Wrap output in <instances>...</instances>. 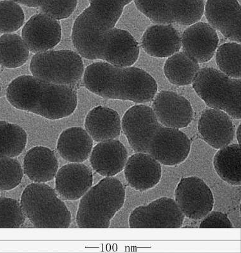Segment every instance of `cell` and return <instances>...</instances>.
<instances>
[{
    "instance_id": "obj_1",
    "label": "cell",
    "mask_w": 241,
    "mask_h": 253,
    "mask_svg": "<svg viewBox=\"0 0 241 253\" xmlns=\"http://www.w3.org/2000/svg\"><path fill=\"white\" fill-rule=\"evenodd\" d=\"M88 8L74 22L72 42L81 57L120 67L138 60V42L131 34L115 28L132 0H89Z\"/></svg>"
},
{
    "instance_id": "obj_2",
    "label": "cell",
    "mask_w": 241,
    "mask_h": 253,
    "mask_svg": "<svg viewBox=\"0 0 241 253\" xmlns=\"http://www.w3.org/2000/svg\"><path fill=\"white\" fill-rule=\"evenodd\" d=\"M84 84L90 92L103 98L139 104L152 101L158 88L155 79L143 69L103 62L86 68Z\"/></svg>"
},
{
    "instance_id": "obj_3",
    "label": "cell",
    "mask_w": 241,
    "mask_h": 253,
    "mask_svg": "<svg viewBox=\"0 0 241 253\" xmlns=\"http://www.w3.org/2000/svg\"><path fill=\"white\" fill-rule=\"evenodd\" d=\"M6 98L17 109L50 120L69 117L78 106L76 92L71 87L33 76H21L13 80L7 88Z\"/></svg>"
},
{
    "instance_id": "obj_4",
    "label": "cell",
    "mask_w": 241,
    "mask_h": 253,
    "mask_svg": "<svg viewBox=\"0 0 241 253\" xmlns=\"http://www.w3.org/2000/svg\"><path fill=\"white\" fill-rule=\"evenodd\" d=\"M125 189L118 179L105 177L91 187L80 199L76 223L81 229H106L123 207Z\"/></svg>"
},
{
    "instance_id": "obj_5",
    "label": "cell",
    "mask_w": 241,
    "mask_h": 253,
    "mask_svg": "<svg viewBox=\"0 0 241 253\" xmlns=\"http://www.w3.org/2000/svg\"><path fill=\"white\" fill-rule=\"evenodd\" d=\"M20 205L26 217L35 228L66 229L71 214L55 190L44 183H33L22 194Z\"/></svg>"
},
{
    "instance_id": "obj_6",
    "label": "cell",
    "mask_w": 241,
    "mask_h": 253,
    "mask_svg": "<svg viewBox=\"0 0 241 253\" xmlns=\"http://www.w3.org/2000/svg\"><path fill=\"white\" fill-rule=\"evenodd\" d=\"M193 87L209 107L241 119V79L230 78L213 68H204L194 79Z\"/></svg>"
},
{
    "instance_id": "obj_7",
    "label": "cell",
    "mask_w": 241,
    "mask_h": 253,
    "mask_svg": "<svg viewBox=\"0 0 241 253\" xmlns=\"http://www.w3.org/2000/svg\"><path fill=\"white\" fill-rule=\"evenodd\" d=\"M33 76L55 84H74L84 73L80 54L71 50H49L35 54L29 65Z\"/></svg>"
},
{
    "instance_id": "obj_8",
    "label": "cell",
    "mask_w": 241,
    "mask_h": 253,
    "mask_svg": "<svg viewBox=\"0 0 241 253\" xmlns=\"http://www.w3.org/2000/svg\"><path fill=\"white\" fill-rule=\"evenodd\" d=\"M137 10L154 23L191 26L201 19L203 0H134Z\"/></svg>"
},
{
    "instance_id": "obj_9",
    "label": "cell",
    "mask_w": 241,
    "mask_h": 253,
    "mask_svg": "<svg viewBox=\"0 0 241 253\" xmlns=\"http://www.w3.org/2000/svg\"><path fill=\"white\" fill-rule=\"evenodd\" d=\"M184 217L175 200L163 197L133 210L129 226L132 229H177L183 225Z\"/></svg>"
},
{
    "instance_id": "obj_10",
    "label": "cell",
    "mask_w": 241,
    "mask_h": 253,
    "mask_svg": "<svg viewBox=\"0 0 241 253\" xmlns=\"http://www.w3.org/2000/svg\"><path fill=\"white\" fill-rule=\"evenodd\" d=\"M175 201L184 216L194 220L204 218L214 205L212 191L197 177L181 178L175 191Z\"/></svg>"
},
{
    "instance_id": "obj_11",
    "label": "cell",
    "mask_w": 241,
    "mask_h": 253,
    "mask_svg": "<svg viewBox=\"0 0 241 253\" xmlns=\"http://www.w3.org/2000/svg\"><path fill=\"white\" fill-rule=\"evenodd\" d=\"M161 126L152 108L145 105L129 108L121 121L123 132L136 153H147L149 142Z\"/></svg>"
},
{
    "instance_id": "obj_12",
    "label": "cell",
    "mask_w": 241,
    "mask_h": 253,
    "mask_svg": "<svg viewBox=\"0 0 241 253\" xmlns=\"http://www.w3.org/2000/svg\"><path fill=\"white\" fill-rule=\"evenodd\" d=\"M190 150V140L184 133L162 125L149 142L147 153L160 164L172 166L185 161Z\"/></svg>"
},
{
    "instance_id": "obj_13",
    "label": "cell",
    "mask_w": 241,
    "mask_h": 253,
    "mask_svg": "<svg viewBox=\"0 0 241 253\" xmlns=\"http://www.w3.org/2000/svg\"><path fill=\"white\" fill-rule=\"evenodd\" d=\"M22 38L31 53H42L59 44L62 28L58 20L40 13L33 15L24 25Z\"/></svg>"
},
{
    "instance_id": "obj_14",
    "label": "cell",
    "mask_w": 241,
    "mask_h": 253,
    "mask_svg": "<svg viewBox=\"0 0 241 253\" xmlns=\"http://www.w3.org/2000/svg\"><path fill=\"white\" fill-rule=\"evenodd\" d=\"M152 109L159 123L167 127L181 129L193 121L190 102L174 92L162 91L158 93L153 98Z\"/></svg>"
},
{
    "instance_id": "obj_15",
    "label": "cell",
    "mask_w": 241,
    "mask_h": 253,
    "mask_svg": "<svg viewBox=\"0 0 241 253\" xmlns=\"http://www.w3.org/2000/svg\"><path fill=\"white\" fill-rule=\"evenodd\" d=\"M204 13L213 28L241 43V10L237 0H208Z\"/></svg>"
},
{
    "instance_id": "obj_16",
    "label": "cell",
    "mask_w": 241,
    "mask_h": 253,
    "mask_svg": "<svg viewBox=\"0 0 241 253\" xmlns=\"http://www.w3.org/2000/svg\"><path fill=\"white\" fill-rule=\"evenodd\" d=\"M219 38L215 29L205 22H196L184 31L181 37L184 51L198 63L211 60L217 51Z\"/></svg>"
},
{
    "instance_id": "obj_17",
    "label": "cell",
    "mask_w": 241,
    "mask_h": 253,
    "mask_svg": "<svg viewBox=\"0 0 241 253\" xmlns=\"http://www.w3.org/2000/svg\"><path fill=\"white\" fill-rule=\"evenodd\" d=\"M198 129L205 142L218 150L229 145L235 135L231 117L224 111L215 108L206 109L202 113Z\"/></svg>"
},
{
    "instance_id": "obj_18",
    "label": "cell",
    "mask_w": 241,
    "mask_h": 253,
    "mask_svg": "<svg viewBox=\"0 0 241 253\" xmlns=\"http://www.w3.org/2000/svg\"><path fill=\"white\" fill-rule=\"evenodd\" d=\"M91 169L82 163H70L61 167L55 176L56 191L64 200L74 201L82 197L93 186Z\"/></svg>"
},
{
    "instance_id": "obj_19",
    "label": "cell",
    "mask_w": 241,
    "mask_h": 253,
    "mask_svg": "<svg viewBox=\"0 0 241 253\" xmlns=\"http://www.w3.org/2000/svg\"><path fill=\"white\" fill-rule=\"evenodd\" d=\"M123 170L128 184L139 191H147L156 186L162 175L161 164L145 153H136L128 158Z\"/></svg>"
},
{
    "instance_id": "obj_20",
    "label": "cell",
    "mask_w": 241,
    "mask_h": 253,
    "mask_svg": "<svg viewBox=\"0 0 241 253\" xmlns=\"http://www.w3.org/2000/svg\"><path fill=\"white\" fill-rule=\"evenodd\" d=\"M125 146L116 139L100 142L92 150L89 160L96 173L105 177H113L125 168L128 160Z\"/></svg>"
},
{
    "instance_id": "obj_21",
    "label": "cell",
    "mask_w": 241,
    "mask_h": 253,
    "mask_svg": "<svg viewBox=\"0 0 241 253\" xmlns=\"http://www.w3.org/2000/svg\"><path fill=\"white\" fill-rule=\"evenodd\" d=\"M141 44L146 53L152 57H170L181 48V34L170 25H154L146 29Z\"/></svg>"
},
{
    "instance_id": "obj_22",
    "label": "cell",
    "mask_w": 241,
    "mask_h": 253,
    "mask_svg": "<svg viewBox=\"0 0 241 253\" xmlns=\"http://www.w3.org/2000/svg\"><path fill=\"white\" fill-rule=\"evenodd\" d=\"M85 130L96 142L115 139L120 134L121 121L116 110L98 106L85 117Z\"/></svg>"
},
{
    "instance_id": "obj_23",
    "label": "cell",
    "mask_w": 241,
    "mask_h": 253,
    "mask_svg": "<svg viewBox=\"0 0 241 253\" xmlns=\"http://www.w3.org/2000/svg\"><path fill=\"white\" fill-rule=\"evenodd\" d=\"M58 162L55 153L44 146L30 149L24 158V172L34 182L45 183L55 178Z\"/></svg>"
},
{
    "instance_id": "obj_24",
    "label": "cell",
    "mask_w": 241,
    "mask_h": 253,
    "mask_svg": "<svg viewBox=\"0 0 241 253\" xmlns=\"http://www.w3.org/2000/svg\"><path fill=\"white\" fill-rule=\"evenodd\" d=\"M93 147V140L81 127H71L63 131L57 142L61 157L71 163H82L88 159Z\"/></svg>"
},
{
    "instance_id": "obj_25",
    "label": "cell",
    "mask_w": 241,
    "mask_h": 253,
    "mask_svg": "<svg viewBox=\"0 0 241 253\" xmlns=\"http://www.w3.org/2000/svg\"><path fill=\"white\" fill-rule=\"evenodd\" d=\"M241 151L238 144L219 149L213 159L216 172L224 181L232 186L241 184Z\"/></svg>"
},
{
    "instance_id": "obj_26",
    "label": "cell",
    "mask_w": 241,
    "mask_h": 253,
    "mask_svg": "<svg viewBox=\"0 0 241 253\" xmlns=\"http://www.w3.org/2000/svg\"><path fill=\"white\" fill-rule=\"evenodd\" d=\"M200 71L197 61L185 52H177L168 58L164 66L166 78L173 85L186 86L192 84Z\"/></svg>"
},
{
    "instance_id": "obj_27",
    "label": "cell",
    "mask_w": 241,
    "mask_h": 253,
    "mask_svg": "<svg viewBox=\"0 0 241 253\" xmlns=\"http://www.w3.org/2000/svg\"><path fill=\"white\" fill-rule=\"evenodd\" d=\"M29 50L22 38L16 34L0 37V65L8 69L22 66L28 61Z\"/></svg>"
},
{
    "instance_id": "obj_28",
    "label": "cell",
    "mask_w": 241,
    "mask_h": 253,
    "mask_svg": "<svg viewBox=\"0 0 241 253\" xmlns=\"http://www.w3.org/2000/svg\"><path fill=\"white\" fill-rule=\"evenodd\" d=\"M26 131L17 124L0 121V158H14L26 148Z\"/></svg>"
},
{
    "instance_id": "obj_29",
    "label": "cell",
    "mask_w": 241,
    "mask_h": 253,
    "mask_svg": "<svg viewBox=\"0 0 241 253\" xmlns=\"http://www.w3.org/2000/svg\"><path fill=\"white\" fill-rule=\"evenodd\" d=\"M28 7L37 8L56 20L67 19L76 10L78 0H10Z\"/></svg>"
},
{
    "instance_id": "obj_30",
    "label": "cell",
    "mask_w": 241,
    "mask_h": 253,
    "mask_svg": "<svg viewBox=\"0 0 241 253\" xmlns=\"http://www.w3.org/2000/svg\"><path fill=\"white\" fill-rule=\"evenodd\" d=\"M241 46L229 42L219 47L216 54V62L220 71L230 78L241 79Z\"/></svg>"
},
{
    "instance_id": "obj_31",
    "label": "cell",
    "mask_w": 241,
    "mask_h": 253,
    "mask_svg": "<svg viewBox=\"0 0 241 253\" xmlns=\"http://www.w3.org/2000/svg\"><path fill=\"white\" fill-rule=\"evenodd\" d=\"M24 21V11L19 4L10 0L0 1V33L17 31Z\"/></svg>"
},
{
    "instance_id": "obj_32",
    "label": "cell",
    "mask_w": 241,
    "mask_h": 253,
    "mask_svg": "<svg viewBox=\"0 0 241 253\" xmlns=\"http://www.w3.org/2000/svg\"><path fill=\"white\" fill-rule=\"evenodd\" d=\"M24 170L18 160L13 158H0V191H10L21 183Z\"/></svg>"
},
{
    "instance_id": "obj_33",
    "label": "cell",
    "mask_w": 241,
    "mask_h": 253,
    "mask_svg": "<svg viewBox=\"0 0 241 253\" xmlns=\"http://www.w3.org/2000/svg\"><path fill=\"white\" fill-rule=\"evenodd\" d=\"M25 220L26 216L20 203L14 199L0 198V229H17Z\"/></svg>"
},
{
    "instance_id": "obj_34",
    "label": "cell",
    "mask_w": 241,
    "mask_h": 253,
    "mask_svg": "<svg viewBox=\"0 0 241 253\" xmlns=\"http://www.w3.org/2000/svg\"><path fill=\"white\" fill-rule=\"evenodd\" d=\"M201 229H232L233 228V223L230 221L227 216L221 212H210L207 214L201 221L200 225Z\"/></svg>"
},
{
    "instance_id": "obj_35",
    "label": "cell",
    "mask_w": 241,
    "mask_h": 253,
    "mask_svg": "<svg viewBox=\"0 0 241 253\" xmlns=\"http://www.w3.org/2000/svg\"><path fill=\"white\" fill-rule=\"evenodd\" d=\"M236 138H237L239 145L241 146V124L239 126L237 131H236Z\"/></svg>"
},
{
    "instance_id": "obj_36",
    "label": "cell",
    "mask_w": 241,
    "mask_h": 253,
    "mask_svg": "<svg viewBox=\"0 0 241 253\" xmlns=\"http://www.w3.org/2000/svg\"><path fill=\"white\" fill-rule=\"evenodd\" d=\"M1 85H0V96H1Z\"/></svg>"
}]
</instances>
